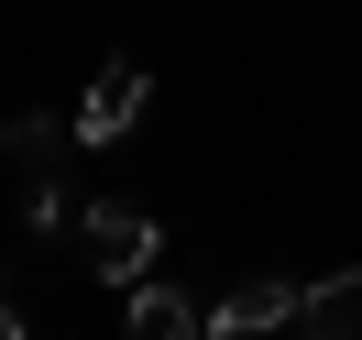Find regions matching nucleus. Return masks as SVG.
I'll return each instance as SVG.
<instances>
[{
    "instance_id": "obj_1",
    "label": "nucleus",
    "mask_w": 362,
    "mask_h": 340,
    "mask_svg": "<svg viewBox=\"0 0 362 340\" xmlns=\"http://www.w3.org/2000/svg\"><path fill=\"white\" fill-rule=\"evenodd\" d=\"M77 242H88V274H99V286H143V274H154V242H165V230L143 220V209L99 198V209H77Z\"/></svg>"
},
{
    "instance_id": "obj_2",
    "label": "nucleus",
    "mask_w": 362,
    "mask_h": 340,
    "mask_svg": "<svg viewBox=\"0 0 362 340\" xmlns=\"http://www.w3.org/2000/svg\"><path fill=\"white\" fill-rule=\"evenodd\" d=\"M296 296H308V286H286V274H242V286L198 318V340H264V329H286V318H296Z\"/></svg>"
},
{
    "instance_id": "obj_3",
    "label": "nucleus",
    "mask_w": 362,
    "mask_h": 340,
    "mask_svg": "<svg viewBox=\"0 0 362 340\" xmlns=\"http://www.w3.org/2000/svg\"><path fill=\"white\" fill-rule=\"evenodd\" d=\"M143 99H154V77H143V66H99L88 77V99H77V143H121V132H132V121H143Z\"/></svg>"
},
{
    "instance_id": "obj_4",
    "label": "nucleus",
    "mask_w": 362,
    "mask_h": 340,
    "mask_svg": "<svg viewBox=\"0 0 362 340\" xmlns=\"http://www.w3.org/2000/svg\"><path fill=\"white\" fill-rule=\"evenodd\" d=\"M296 329H308V340H362V264L318 274V286L296 296Z\"/></svg>"
},
{
    "instance_id": "obj_5",
    "label": "nucleus",
    "mask_w": 362,
    "mask_h": 340,
    "mask_svg": "<svg viewBox=\"0 0 362 340\" xmlns=\"http://www.w3.org/2000/svg\"><path fill=\"white\" fill-rule=\"evenodd\" d=\"M132 340H198V307L176 286H132Z\"/></svg>"
},
{
    "instance_id": "obj_6",
    "label": "nucleus",
    "mask_w": 362,
    "mask_h": 340,
    "mask_svg": "<svg viewBox=\"0 0 362 340\" xmlns=\"http://www.w3.org/2000/svg\"><path fill=\"white\" fill-rule=\"evenodd\" d=\"M0 143H11V154H23L33 176H45V165L77 143V121H55V110H11V132H0Z\"/></svg>"
},
{
    "instance_id": "obj_7",
    "label": "nucleus",
    "mask_w": 362,
    "mask_h": 340,
    "mask_svg": "<svg viewBox=\"0 0 362 340\" xmlns=\"http://www.w3.org/2000/svg\"><path fill=\"white\" fill-rule=\"evenodd\" d=\"M23 220H33V230H66V198H55V176H33V198H23Z\"/></svg>"
},
{
    "instance_id": "obj_8",
    "label": "nucleus",
    "mask_w": 362,
    "mask_h": 340,
    "mask_svg": "<svg viewBox=\"0 0 362 340\" xmlns=\"http://www.w3.org/2000/svg\"><path fill=\"white\" fill-rule=\"evenodd\" d=\"M0 340H23V318H11V296H0Z\"/></svg>"
}]
</instances>
